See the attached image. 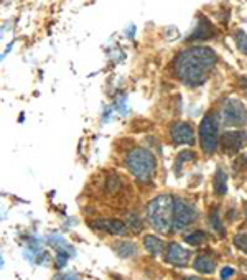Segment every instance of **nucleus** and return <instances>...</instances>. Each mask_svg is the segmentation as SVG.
Instances as JSON below:
<instances>
[{"label": "nucleus", "instance_id": "obj_1", "mask_svg": "<svg viewBox=\"0 0 247 280\" xmlns=\"http://www.w3.org/2000/svg\"><path fill=\"white\" fill-rule=\"evenodd\" d=\"M218 61L216 53L211 48L194 46L181 52L173 63L175 74L188 86H199L206 81Z\"/></svg>", "mask_w": 247, "mask_h": 280}, {"label": "nucleus", "instance_id": "obj_2", "mask_svg": "<svg viewBox=\"0 0 247 280\" xmlns=\"http://www.w3.org/2000/svg\"><path fill=\"white\" fill-rule=\"evenodd\" d=\"M175 198L170 195H160L147 206V218L152 227L158 232H168L173 229Z\"/></svg>", "mask_w": 247, "mask_h": 280}, {"label": "nucleus", "instance_id": "obj_3", "mask_svg": "<svg viewBox=\"0 0 247 280\" xmlns=\"http://www.w3.org/2000/svg\"><path fill=\"white\" fill-rule=\"evenodd\" d=\"M126 167L139 181H150L157 170L155 155L147 149H134L126 157Z\"/></svg>", "mask_w": 247, "mask_h": 280}, {"label": "nucleus", "instance_id": "obj_4", "mask_svg": "<svg viewBox=\"0 0 247 280\" xmlns=\"http://www.w3.org/2000/svg\"><path fill=\"white\" fill-rule=\"evenodd\" d=\"M199 140H201V147H203L206 154H213L218 149V120L211 114L201 120Z\"/></svg>", "mask_w": 247, "mask_h": 280}, {"label": "nucleus", "instance_id": "obj_5", "mask_svg": "<svg viewBox=\"0 0 247 280\" xmlns=\"http://www.w3.org/2000/svg\"><path fill=\"white\" fill-rule=\"evenodd\" d=\"M198 218V211L193 205L188 201L177 198L175 200V213H173V229L175 231H181L194 222Z\"/></svg>", "mask_w": 247, "mask_h": 280}, {"label": "nucleus", "instance_id": "obj_6", "mask_svg": "<svg viewBox=\"0 0 247 280\" xmlns=\"http://www.w3.org/2000/svg\"><path fill=\"white\" fill-rule=\"evenodd\" d=\"M223 119L227 125L232 127H240L247 124L245 106L237 99H227L223 106Z\"/></svg>", "mask_w": 247, "mask_h": 280}, {"label": "nucleus", "instance_id": "obj_7", "mask_svg": "<svg viewBox=\"0 0 247 280\" xmlns=\"http://www.w3.org/2000/svg\"><path fill=\"white\" fill-rule=\"evenodd\" d=\"M247 135L240 130H232V132H226L223 138H221V147L226 152L227 155H232L242 149V145L245 144Z\"/></svg>", "mask_w": 247, "mask_h": 280}, {"label": "nucleus", "instance_id": "obj_8", "mask_svg": "<svg viewBox=\"0 0 247 280\" xmlns=\"http://www.w3.org/2000/svg\"><path fill=\"white\" fill-rule=\"evenodd\" d=\"M91 227L96 231H102L107 234H114V236H124L127 232V224L119 219H97L91 222Z\"/></svg>", "mask_w": 247, "mask_h": 280}, {"label": "nucleus", "instance_id": "obj_9", "mask_svg": "<svg viewBox=\"0 0 247 280\" xmlns=\"http://www.w3.org/2000/svg\"><path fill=\"white\" fill-rule=\"evenodd\" d=\"M165 260L172 265L183 267L188 264V260H190V252H188L185 247H181L178 243H170L167 246V251H165Z\"/></svg>", "mask_w": 247, "mask_h": 280}, {"label": "nucleus", "instance_id": "obj_10", "mask_svg": "<svg viewBox=\"0 0 247 280\" xmlns=\"http://www.w3.org/2000/svg\"><path fill=\"white\" fill-rule=\"evenodd\" d=\"M170 137L175 144H193L194 142V132L190 124L177 122L172 125Z\"/></svg>", "mask_w": 247, "mask_h": 280}, {"label": "nucleus", "instance_id": "obj_11", "mask_svg": "<svg viewBox=\"0 0 247 280\" xmlns=\"http://www.w3.org/2000/svg\"><path fill=\"white\" fill-rule=\"evenodd\" d=\"M214 33V28L213 25L203 18V20H199L196 30L193 31V35L190 36V40H206V38H211Z\"/></svg>", "mask_w": 247, "mask_h": 280}, {"label": "nucleus", "instance_id": "obj_12", "mask_svg": "<svg viewBox=\"0 0 247 280\" xmlns=\"http://www.w3.org/2000/svg\"><path fill=\"white\" fill-rule=\"evenodd\" d=\"M194 270H198L201 273H213L214 270H216V262L210 257V256H198L196 260H194Z\"/></svg>", "mask_w": 247, "mask_h": 280}, {"label": "nucleus", "instance_id": "obj_13", "mask_svg": "<svg viewBox=\"0 0 247 280\" xmlns=\"http://www.w3.org/2000/svg\"><path fill=\"white\" fill-rule=\"evenodd\" d=\"M144 247L147 252H150L152 256H158V254L163 252L165 244L163 241L158 239L157 236H145L144 238Z\"/></svg>", "mask_w": 247, "mask_h": 280}, {"label": "nucleus", "instance_id": "obj_14", "mask_svg": "<svg viewBox=\"0 0 247 280\" xmlns=\"http://www.w3.org/2000/svg\"><path fill=\"white\" fill-rule=\"evenodd\" d=\"M114 251L119 257L122 259H129L135 256V252H137V246L134 243H129V241H120V243L114 244Z\"/></svg>", "mask_w": 247, "mask_h": 280}, {"label": "nucleus", "instance_id": "obj_15", "mask_svg": "<svg viewBox=\"0 0 247 280\" xmlns=\"http://www.w3.org/2000/svg\"><path fill=\"white\" fill-rule=\"evenodd\" d=\"M214 192L219 196L227 193V175L224 173V170H221V168L216 171V175H214Z\"/></svg>", "mask_w": 247, "mask_h": 280}, {"label": "nucleus", "instance_id": "obj_16", "mask_svg": "<svg viewBox=\"0 0 247 280\" xmlns=\"http://www.w3.org/2000/svg\"><path fill=\"white\" fill-rule=\"evenodd\" d=\"M210 224H211V227L214 229V231L219 232L221 238H224L226 229H224L223 222H221V219H219V211H218L216 206L211 208V211H210Z\"/></svg>", "mask_w": 247, "mask_h": 280}, {"label": "nucleus", "instance_id": "obj_17", "mask_svg": "<svg viewBox=\"0 0 247 280\" xmlns=\"http://www.w3.org/2000/svg\"><path fill=\"white\" fill-rule=\"evenodd\" d=\"M206 239H208L206 232H203V231H194L191 234H188V236H185V243L190 244V246H201Z\"/></svg>", "mask_w": 247, "mask_h": 280}, {"label": "nucleus", "instance_id": "obj_18", "mask_svg": "<svg viewBox=\"0 0 247 280\" xmlns=\"http://www.w3.org/2000/svg\"><path fill=\"white\" fill-rule=\"evenodd\" d=\"M126 224H127L129 229H132L134 232H139L142 229V221H140L137 213H129L126 216Z\"/></svg>", "mask_w": 247, "mask_h": 280}, {"label": "nucleus", "instance_id": "obj_19", "mask_svg": "<svg viewBox=\"0 0 247 280\" xmlns=\"http://www.w3.org/2000/svg\"><path fill=\"white\" fill-rule=\"evenodd\" d=\"M234 40H236L237 48L242 52L244 55H247V33L242 30H237L236 35H234Z\"/></svg>", "mask_w": 247, "mask_h": 280}, {"label": "nucleus", "instance_id": "obj_20", "mask_svg": "<svg viewBox=\"0 0 247 280\" xmlns=\"http://www.w3.org/2000/svg\"><path fill=\"white\" fill-rule=\"evenodd\" d=\"M234 246L247 254V234L245 232L236 234V236H234Z\"/></svg>", "mask_w": 247, "mask_h": 280}, {"label": "nucleus", "instance_id": "obj_21", "mask_svg": "<svg viewBox=\"0 0 247 280\" xmlns=\"http://www.w3.org/2000/svg\"><path fill=\"white\" fill-rule=\"evenodd\" d=\"M232 275H234V269H232V267H223V270L219 272L221 280H229Z\"/></svg>", "mask_w": 247, "mask_h": 280}, {"label": "nucleus", "instance_id": "obj_22", "mask_svg": "<svg viewBox=\"0 0 247 280\" xmlns=\"http://www.w3.org/2000/svg\"><path fill=\"white\" fill-rule=\"evenodd\" d=\"M183 280H201V278H196V277H186V278H183Z\"/></svg>", "mask_w": 247, "mask_h": 280}, {"label": "nucleus", "instance_id": "obj_23", "mask_svg": "<svg viewBox=\"0 0 247 280\" xmlns=\"http://www.w3.org/2000/svg\"><path fill=\"white\" fill-rule=\"evenodd\" d=\"M64 280H76V278H74L73 275H69V277H66V278H64Z\"/></svg>", "mask_w": 247, "mask_h": 280}, {"label": "nucleus", "instance_id": "obj_24", "mask_svg": "<svg viewBox=\"0 0 247 280\" xmlns=\"http://www.w3.org/2000/svg\"><path fill=\"white\" fill-rule=\"evenodd\" d=\"M244 280H247V278H244Z\"/></svg>", "mask_w": 247, "mask_h": 280}]
</instances>
